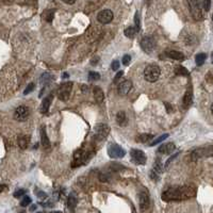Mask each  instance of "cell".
I'll return each instance as SVG.
<instances>
[{
    "label": "cell",
    "mask_w": 213,
    "mask_h": 213,
    "mask_svg": "<svg viewBox=\"0 0 213 213\" xmlns=\"http://www.w3.org/2000/svg\"><path fill=\"white\" fill-rule=\"evenodd\" d=\"M85 160H86V155L82 150H77L74 155V167L84 163Z\"/></svg>",
    "instance_id": "15"
},
{
    "label": "cell",
    "mask_w": 213,
    "mask_h": 213,
    "mask_svg": "<svg viewBox=\"0 0 213 213\" xmlns=\"http://www.w3.org/2000/svg\"><path fill=\"white\" fill-rule=\"evenodd\" d=\"M21 213H25V212H21Z\"/></svg>",
    "instance_id": "51"
},
{
    "label": "cell",
    "mask_w": 213,
    "mask_h": 213,
    "mask_svg": "<svg viewBox=\"0 0 213 213\" xmlns=\"http://www.w3.org/2000/svg\"><path fill=\"white\" fill-rule=\"evenodd\" d=\"M130 156L132 161L135 164H139V165H145L146 161H147V158H146L144 151L140 150V149H131Z\"/></svg>",
    "instance_id": "8"
},
{
    "label": "cell",
    "mask_w": 213,
    "mask_h": 213,
    "mask_svg": "<svg viewBox=\"0 0 213 213\" xmlns=\"http://www.w3.org/2000/svg\"><path fill=\"white\" fill-rule=\"evenodd\" d=\"M50 213H62L61 211H53V212H50Z\"/></svg>",
    "instance_id": "47"
},
{
    "label": "cell",
    "mask_w": 213,
    "mask_h": 213,
    "mask_svg": "<svg viewBox=\"0 0 213 213\" xmlns=\"http://www.w3.org/2000/svg\"><path fill=\"white\" fill-rule=\"evenodd\" d=\"M211 113H212V115H213V103L211 105Z\"/></svg>",
    "instance_id": "45"
},
{
    "label": "cell",
    "mask_w": 213,
    "mask_h": 213,
    "mask_svg": "<svg viewBox=\"0 0 213 213\" xmlns=\"http://www.w3.org/2000/svg\"><path fill=\"white\" fill-rule=\"evenodd\" d=\"M40 142H42V145L45 148L50 147V141L48 139L47 132H46V128L43 126L42 129H40Z\"/></svg>",
    "instance_id": "18"
},
{
    "label": "cell",
    "mask_w": 213,
    "mask_h": 213,
    "mask_svg": "<svg viewBox=\"0 0 213 213\" xmlns=\"http://www.w3.org/2000/svg\"><path fill=\"white\" fill-rule=\"evenodd\" d=\"M111 167H112L114 170H117V169H123L124 166L123 165H119V163H112Z\"/></svg>",
    "instance_id": "40"
},
{
    "label": "cell",
    "mask_w": 213,
    "mask_h": 213,
    "mask_svg": "<svg viewBox=\"0 0 213 213\" xmlns=\"http://www.w3.org/2000/svg\"><path fill=\"white\" fill-rule=\"evenodd\" d=\"M139 202H140V208H141L142 211H145L149 208V196H148L147 193L145 192H141L139 195Z\"/></svg>",
    "instance_id": "13"
},
{
    "label": "cell",
    "mask_w": 213,
    "mask_h": 213,
    "mask_svg": "<svg viewBox=\"0 0 213 213\" xmlns=\"http://www.w3.org/2000/svg\"><path fill=\"white\" fill-rule=\"evenodd\" d=\"M116 121L119 126H126L127 125V116H126V113L121 111V112L117 113L116 115Z\"/></svg>",
    "instance_id": "22"
},
{
    "label": "cell",
    "mask_w": 213,
    "mask_h": 213,
    "mask_svg": "<svg viewBox=\"0 0 213 213\" xmlns=\"http://www.w3.org/2000/svg\"><path fill=\"white\" fill-rule=\"evenodd\" d=\"M67 207L68 209H69L70 211H74L75 208L77 207V198L75 195H69V197H68L67 199Z\"/></svg>",
    "instance_id": "23"
},
{
    "label": "cell",
    "mask_w": 213,
    "mask_h": 213,
    "mask_svg": "<svg viewBox=\"0 0 213 213\" xmlns=\"http://www.w3.org/2000/svg\"><path fill=\"white\" fill-rule=\"evenodd\" d=\"M186 3H188L189 10H190L192 17L195 20H202L204 15H202V8H200L198 0H186Z\"/></svg>",
    "instance_id": "3"
},
{
    "label": "cell",
    "mask_w": 213,
    "mask_h": 213,
    "mask_svg": "<svg viewBox=\"0 0 213 213\" xmlns=\"http://www.w3.org/2000/svg\"><path fill=\"white\" fill-rule=\"evenodd\" d=\"M42 17L47 23H51L54 17V10H46V11H44L42 14Z\"/></svg>",
    "instance_id": "21"
},
{
    "label": "cell",
    "mask_w": 213,
    "mask_h": 213,
    "mask_svg": "<svg viewBox=\"0 0 213 213\" xmlns=\"http://www.w3.org/2000/svg\"><path fill=\"white\" fill-rule=\"evenodd\" d=\"M110 132V127L107 124H97L95 126V137L101 141Z\"/></svg>",
    "instance_id": "10"
},
{
    "label": "cell",
    "mask_w": 213,
    "mask_h": 213,
    "mask_svg": "<svg viewBox=\"0 0 213 213\" xmlns=\"http://www.w3.org/2000/svg\"><path fill=\"white\" fill-rule=\"evenodd\" d=\"M97 19H98L99 23L103 24V25H107V24L111 23L113 19V12L111 10H102L98 13L97 15Z\"/></svg>",
    "instance_id": "11"
},
{
    "label": "cell",
    "mask_w": 213,
    "mask_h": 213,
    "mask_svg": "<svg viewBox=\"0 0 213 213\" xmlns=\"http://www.w3.org/2000/svg\"><path fill=\"white\" fill-rule=\"evenodd\" d=\"M89 78L91 79V80H93V81H95V80H99L100 79V75L98 74V73H96V72H90L89 73Z\"/></svg>",
    "instance_id": "33"
},
{
    "label": "cell",
    "mask_w": 213,
    "mask_h": 213,
    "mask_svg": "<svg viewBox=\"0 0 213 213\" xmlns=\"http://www.w3.org/2000/svg\"><path fill=\"white\" fill-rule=\"evenodd\" d=\"M62 1L64 3H66V5H74L77 0H62Z\"/></svg>",
    "instance_id": "42"
},
{
    "label": "cell",
    "mask_w": 213,
    "mask_h": 213,
    "mask_svg": "<svg viewBox=\"0 0 213 213\" xmlns=\"http://www.w3.org/2000/svg\"><path fill=\"white\" fill-rule=\"evenodd\" d=\"M93 92H94L95 100H96L97 102H99V103L102 102L103 99H105V94H103L102 90H101L100 88H98V86H96V88H94Z\"/></svg>",
    "instance_id": "19"
},
{
    "label": "cell",
    "mask_w": 213,
    "mask_h": 213,
    "mask_svg": "<svg viewBox=\"0 0 213 213\" xmlns=\"http://www.w3.org/2000/svg\"><path fill=\"white\" fill-rule=\"evenodd\" d=\"M31 198L29 197V196H25V197L21 199V202H20V206L21 207H28L30 204H31Z\"/></svg>",
    "instance_id": "31"
},
{
    "label": "cell",
    "mask_w": 213,
    "mask_h": 213,
    "mask_svg": "<svg viewBox=\"0 0 213 213\" xmlns=\"http://www.w3.org/2000/svg\"><path fill=\"white\" fill-rule=\"evenodd\" d=\"M108 155L113 159H119V158L125 157L126 151L117 144H110L108 147Z\"/></svg>",
    "instance_id": "6"
},
{
    "label": "cell",
    "mask_w": 213,
    "mask_h": 213,
    "mask_svg": "<svg viewBox=\"0 0 213 213\" xmlns=\"http://www.w3.org/2000/svg\"><path fill=\"white\" fill-rule=\"evenodd\" d=\"M5 188H7V186H5V184H0V194L2 193L3 191L5 190Z\"/></svg>",
    "instance_id": "43"
},
{
    "label": "cell",
    "mask_w": 213,
    "mask_h": 213,
    "mask_svg": "<svg viewBox=\"0 0 213 213\" xmlns=\"http://www.w3.org/2000/svg\"><path fill=\"white\" fill-rule=\"evenodd\" d=\"M196 195V189L193 186H182L169 188L162 193V199L164 202H180L186 200Z\"/></svg>",
    "instance_id": "1"
},
{
    "label": "cell",
    "mask_w": 213,
    "mask_h": 213,
    "mask_svg": "<svg viewBox=\"0 0 213 213\" xmlns=\"http://www.w3.org/2000/svg\"><path fill=\"white\" fill-rule=\"evenodd\" d=\"M202 157H213V145L202 148H197L191 153V158H192L193 161H196L197 159Z\"/></svg>",
    "instance_id": "4"
},
{
    "label": "cell",
    "mask_w": 213,
    "mask_h": 213,
    "mask_svg": "<svg viewBox=\"0 0 213 213\" xmlns=\"http://www.w3.org/2000/svg\"><path fill=\"white\" fill-rule=\"evenodd\" d=\"M192 101H193V91H192V89L191 88H189L183 96V100H182L184 108L188 109L189 107L192 105Z\"/></svg>",
    "instance_id": "16"
},
{
    "label": "cell",
    "mask_w": 213,
    "mask_h": 213,
    "mask_svg": "<svg viewBox=\"0 0 213 213\" xmlns=\"http://www.w3.org/2000/svg\"><path fill=\"white\" fill-rule=\"evenodd\" d=\"M175 144L174 143H166L164 145H161L158 148V153H163V155H169L175 150Z\"/></svg>",
    "instance_id": "14"
},
{
    "label": "cell",
    "mask_w": 213,
    "mask_h": 213,
    "mask_svg": "<svg viewBox=\"0 0 213 213\" xmlns=\"http://www.w3.org/2000/svg\"><path fill=\"white\" fill-rule=\"evenodd\" d=\"M30 116V110L26 105H19L14 112V118L17 121H25Z\"/></svg>",
    "instance_id": "7"
},
{
    "label": "cell",
    "mask_w": 213,
    "mask_h": 213,
    "mask_svg": "<svg viewBox=\"0 0 213 213\" xmlns=\"http://www.w3.org/2000/svg\"><path fill=\"white\" fill-rule=\"evenodd\" d=\"M153 139V134H147V133H144V134H141L139 137H137V142H141V143H147L150 140Z\"/></svg>",
    "instance_id": "27"
},
{
    "label": "cell",
    "mask_w": 213,
    "mask_h": 213,
    "mask_svg": "<svg viewBox=\"0 0 213 213\" xmlns=\"http://www.w3.org/2000/svg\"><path fill=\"white\" fill-rule=\"evenodd\" d=\"M134 24H135V29H137V31L139 32L140 28H141V23H140V16H139V13H137V12L134 15Z\"/></svg>",
    "instance_id": "34"
},
{
    "label": "cell",
    "mask_w": 213,
    "mask_h": 213,
    "mask_svg": "<svg viewBox=\"0 0 213 213\" xmlns=\"http://www.w3.org/2000/svg\"><path fill=\"white\" fill-rule=\"evenodd\" d=\"M111 67H112L113 70H117V69H118V68H119V62H118V61H116V60L113 61Z\"/></svg>",
    "instance_id": "39"
},
{
    "label": "cell",
    "mask_w": 213,
    "mask_h": 213,
    "mask_svg": "<svg viewBox=\"0 0 213 213\" xmlns=\"http://www.w3.org/2000/svg\"><path fill=\"white\" fill-rule=\"evenodd\" d=\"M25 193H26V191L24 190V189H20V190H17L15 193H14V197L19 198V197H21L23 195H25Z\"/></svg>",
    "instance_id": "36"
},
{
    "label": "cell",
    "mask_w": 213,
    "mask_h": 213,
    "mask_svg": "<svg viewBox=\"0 0 213 213\" xmlns=\"http://www.w3.org/2000/svg\"><path fill=\"white\" fill-rule=\"evenodd\" d=\"M33 90H34V83H30L27 88H26V90L24 91V94H25V95L29 94V93H31Z\"/></svg>",
    "instance_id": "38"
},
{
    "label": "cell",
    "mask_w": 213,
    "mask_h": 213,
    "mask_svg": "<svg viewBox=\"0 0 213 213\" xmlns=\"http://www.w3.org/2000/svg\"><path fill=\"white\" fill-rule=\"evenodd\" d=\"M63 77H64V78H67L68 75H67V74H63Z\"/></svg>",
    "instance_id": "46"
},
{
    "label": "cell",
    "mask_w": 213,
    "mask_h": 213,
    "mask_svg": "<svg viewBox=\"0 0 213 213\" xmlns=\"http://www.w3.org/2000/svg\"><path fill=\"white\" fill-rule=\"evenodd\" d=\"M137 29H135V27H128L125 29V35L127 36V37L129 38H133L135 36V34H137Z\"/></svg>",
    "instance_id": "25"
},
{
    "label": "cell",
    "mask_w": 213,
    "mask_h": 213,
    "mask_svg": "<svg viewBox=\"0 0 213 213\" xmlns=\"http://www.w3.org/2000/svg\"><path fill=\"white\" fill-rule=\"evenodd\" d=\"M212 63H213V53H212Z\"/></svg>",
    "instance_id": "48"
},
{
    "label": "cell",
    "mask_w": 213,
    "mask_h": 213,
    "mask_svg": "<svg viewBox=\"0 0 213 213\" xmlns=\"http://www.w3.org/2000/svg\"><path fill=\"white\" fill-rule=\"evenodd\" d=\"M166 137H168V133H165V134L160 135L159 137H157V139H155L153 142H151V143H150V146H155V145H157V144L161 143V142H163L164 140L166 139Z\"/></svg>",
    "instance_id": "30"
},
{
    "label": "cell",
    "mask_w": 213,
    "mask_h": 213,
    "mask_svg": "<svg viewBox=\"0 0 213 213\" xmlns=\"http://www.w3.org/2000/svg\"><path fill=\"white\" fill-rule=\"evenodd\" d=\"M123 76H124V72H121H121H118V73H117V74H116V76L114 77V83H116L117 81H118L119 79H121Z\"/></svg>",
    "instance_id": "41"
},
{
    "label": "cell",
    "mask_w": 213,
    "mask_h": 213,
    "mask_svg": "<svg viewBox=\"0 0 213 213\" xmlns=\"http://www.w3.org/2000/svg\"><path fill=\"white\" fill-rule=\"evenodd\" d=\"M36 213H44V212H36Z\"/></svg>",
    "instance_id": "49"
},
{
    "label": "cell",
    "mask_w": 213,
    "mask_h": 213,
    "mask_svg": "<svg viewBox=\"0 0 213 213\" xmlns=\"http://www.w3.org/2000/svg\"><path fill=\"white\" fill-rule=\"evenodd\" d=\"M175 74L178 76H189V70L183 66H177L175 68Z\"/></svg>",
    "instance_id": "28"
},
{
    "label": "cell",
    "mask_w": 213,
    "mask_h": 213,
    "mask_svg": "<svg viewBox=\"0 0 213 213\" xmlns=\"http://www.w3.org/2000/svg\"><path fill=\"white\" fill-rule=\"evenodd\" d=\"M35 195L37 196L40 199H46V198H47V194H46L45 192H43V191H40V190L35 191Z\"/></svg>",
    "instance_id": "35"
},
{
    "label": "cell",
    "mask_w": 213,
    "mask_h": 213,
    "mask_svg": "<svg viewBox=\"0 0 213 213\" xmlns=\"http://www.w3.org/2000/svg\"><path fill=\"white\" fill-rule=\"evenodd\" d=\"M18 145H19V147L21 149H26L28 147V145H29V139L27 137H25V135L19 137V139H18Z\"/></svg>",
    "instance_id": "24"
},
{
    "label": "cell",
    "mask_w": 213,
    "mask_h": 213,
    "mask_svg": "<svg viewBox=\"0 0 213 213\" xmlns=\"http://www.w3.org/2000/svg\"><path fill=\"white\" fill-rule=\"evenodd\" d=\"M202 9L206 12H208L211 7V0H202Z\"/></svg>",
    "instance_id": "32"
},
{
    "label": "cell",
    "mask_w": 213,
    "mask_h": 213,
    "mask_svg": "<svg viewBox=\"0 0 213 213\" xmlns=\"http://www.w3.org/2000/svg\"><path fill=\"white\" fill-rule=\"evenodd\" d=\"M36 208H37V207H36V205H32V206L30 207V211H31V212H33V211L36 210Z\"/></svg>",
    "instance_id": "44"
},
{
    "label": "cell",
    "mask_w": 213,
    "mask_h": 213,
    "mask_svg": "<svg viewBox=\"0 0 213 213\" xmlns=\"http://www.w3.org/2000/svg\"><path fill=\"white\" fill-rule=\"evenodd\" d=\"M73 88V82H64L60 85V88L58 90V97L61 100H67L70 96Z\"/></svg>",
    "instance_id": "5"
},
{
    "label": "cell",
    "mask_w": 213,
    "mask_h": 213,
    "mask_svg": "<svg viewBox=\"0 0 213 213\" xmlns=\"http://www.w3.org/2000/svg\"><path fill=\"white\" fill-rule=\"evenodd\" d=\"M166 56L170 59H174V60H178V61H181L184 59V56L182 52L180 51H176V50H170L166 53Z\"/></svg>",
    "instance_id": "20"
},
{
    "label": "cell",
    "mask_w": 213,
    "mask_h": 213,
    "mask_svg": "<svg viewBox=\"0 0 213 213\" xmlns=\"http://www.w3.org/2000/svg\"><path fill=\"white\" fill-rule=\"evenodd\" d=\"M131 88H132V82L130 80H126L123 81L121 84L118 85V89H117V92L121 96H126L128 93L130 92Z\"/></svg>",
    "instance_id": "12"
},
{
    "label": "cell",
    "mask_w": 213,
    "mask_h": 213,
    "mask_svg": "<svg viewBox=\"0 0 213 213\" xmlns=\"http://www.w3.org/2000/svg\"><path fill=\"white\" fill-rule=\"evenodd\" d=\"M206 59H207V54L206 53H198L197 56H196V58H195L196 64H197L198 66H202V64L205 63V61H206Z\"/></svg>",
    "instance_id": "29"
},
{
    "label": "cell",
    "mask_w": 213,
    "mask_h": 213,
    "mask_svg": "<svg viewBox=\"0 0 213 213\" xmlns=\"http://www.w3.org/2000/svg\"><path fill=\"white\" fill-rule=\"evenodd\" d=\"M141 47L147 53H150L151 51H153L156 47V40L153 36H145L143 37V40H141Z\"/></svg>",
    "instance_id": "9"
},
{
    "label": "cell",
    "mask_w": 213,
    "mask_h": 213,
    "mask_svg": "<svg viewBox=\"0 0 213 213\" xmlns=\"http://www.w3.org/2000/svg\"><path fill=\"white\" fill-rule=\"evenodd\" d=\"M52 98H53L52 94H49L45 99H44V100H43L42 107H40V111H42V113H44V114L48 113L49 108H50V105H51V102H52Z\"/></svg>",
    "instance_id": "17"
},
{
    "label": "cell",
    "mask_w": 213,
    "mask_h": 213,
    "mask_svg": "<svg viewBox=\"0 0 213 213\" xmlns=\"http://www.w3.org/2000/svg\"><path fill=\"white\" fill-rule=\"evenodd\" d=\"M52 77L50 74H48V73H45V74H43L42 76H40V84L42 85H47L48 83L51 81Z\"/></svg>",
    "instance_id": "26"
},
{
    "label": "cell",
    "mask_w": 213,
    "mask_h": 213,
    "mask_svg": "<svg viewBox=\"0 0 213 213\" xmlns=\"http://www.w3.org/2000/svg\"><path fill=\"white\" fill-rule=\"evenodd\" d=\"M131 61V56H129V54H125V56H123V64L124 65H129V63H130Z\"/></svg>",
    "instance_id": "37"
},
{
    "label": "cell",
    "mask_w": 213,
    "mask_h": 213,
    "mask_svg": "<svg viewBox=\"0 0 213 213\" xmlns=\"http://www.w3.org/2000/svg\"><path fill=\"white\" fill-rule=\"evenodd\" d=\"M161 75V69L156 64H149L144 69V77L148 82H156Z\"/></svg>",
    "instance_id": "2"
},
{
    "label": "cell",
    "mask_w": 213,
    "mask_h": 213,
    "mask_svg": "<svg viewBox=\"0 0 213 213\" xmlns=\"http://www.w3.org/2000/svg\"><path fill=\"white\" fill-rule=\"evenodd\" d=\"M212 20H213V15H212Z\"/></svg>",
    "instance_id": "50"
}]
</instances>
